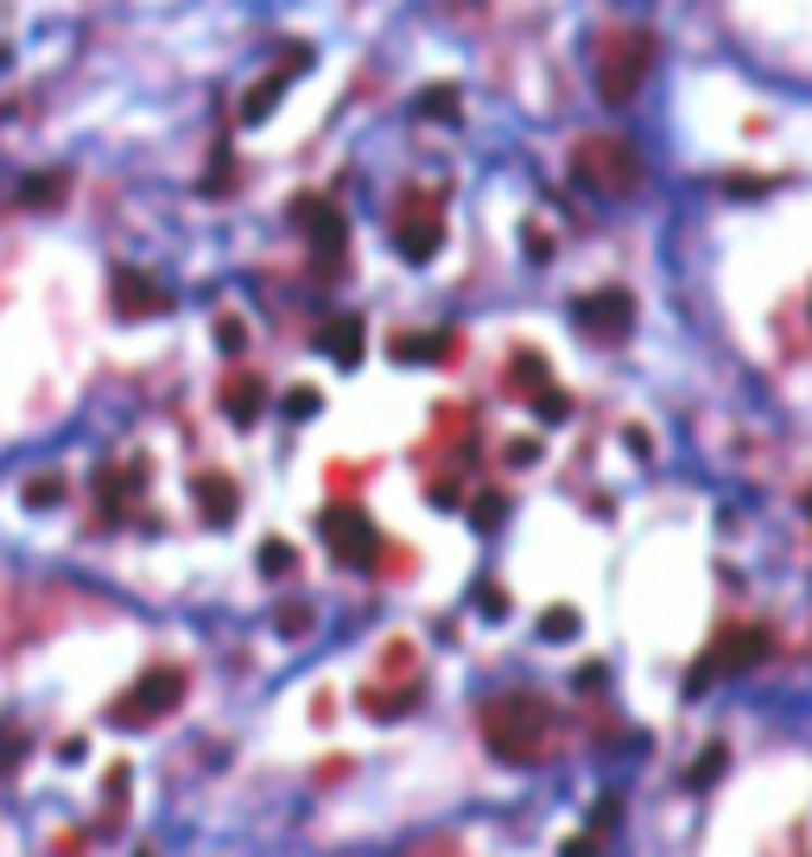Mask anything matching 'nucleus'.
I'll list each match as a JSON object with an SVG mask.
<instances>
[{
	"label": "nucleus",
	"mask_w": 812,
	"mask_h": 857,
	"mask_svg": "<svg viewBox=\"0 0 812 857\" xmlns=\"http://www.w3.org/2000/svg\"><path fill=\"white\" fill-rule=\"evenodd\" d=\"M482 737H489V756L527 769L553 749V706L540 693H502L482 706Z\"/></svg>",
	"instance_id": "f257e3e1"
},
{
	"label": "nucleus",
	"mask_w": 812,
	"mask_h": 857,
	"mask_svg": "<svg viewBox=\"0 0 812 857\" xmlns=\"http://www.w3.org/2000/svg\"><path fill=\"white\" fill-rule=\"evenodd\" d=\"M571 179L591 197H635L641 179H648V166H641L635 140H623V134H585L571 147Z\"/></svg>",
	"instance_id": "f03ea898"
},
{
	"label": "nucleus",
	"mask_w": 812,
	"mask_h": 857,
	"mask_svg": "<svg viewBox=\"0 0 812 857\" xmlns=\"http://www.w3.org/2000/svg\"><path fill=\"white\" fill-rule=\"evenodd\" d=\"M654 58H661V38L648 33V26H628L603 45V58H596V96L603 102H635L641 89H648V76H654Z\"/></svg>",
	"instance_id": "7ed1b4c3"
},
{
	"label": "nucleus",
	"mask_w": 812,
	"mask_h": 857,
	"mask_svg": "<svg viewBox=\"0 0 812 857\" xmlns=\"http://www.w3.org/2000/svg\"><path fill=\"white\" fill-rule=\"evenodd\" d=\"M768 654V629H755V623H737V629H724L711 648L699 654V668L686 680V693H704L711 680H730V673H749L755 661Z\"/></svg>",
	"instance_id": "20e7f679"
},
{
	"label": "nucleus",
	"mask_w": 812,
	"mask_h": 857,
	"mask_svg": "<svg viewBox=\"0 0 812 857\" xmlns=\"http://www.w3.org/2000/svg\"><path fill=\"white\" fill-rule=\"evenodd\" d=\"M394 248L406 261H432L444 248V197L439 191H406L401 217H394Z\"/></svg>",
	"instance_id": "39448f33"
},
{
	"label": "nucleus",
	"mask_w": 812,
	"mask_h": 857,
	"mask_svg": "<svg viewBox=\"0 0 812 857\" xmlns=\"http://www.w3.org/2000/svg\"><path fill=\"white\" fill-rule=\"evenodd\" d=\"M179 699H185V668H152V673H140V680L114 699L109 718L114 724H152V718H165Z\"/></svg>",
	"instance_id": "423d86ee"
},
{
	"label": "nucleus",
	"mask_w": 812,
	"mask_h": 857,
	"mask_svg": "<svg viewBox=\"0 0 812 857\" xmlns=\"http://www.w3.org/2000/svg\"><path fill=\"white\" fill-rule=\"evenodd\" d=\"M571 325L591 336V343H623V336L635 331V298H628L623 286H596V293H585L571 305Z\"/></svg>",
	"instance_id": "0eeeda50"
},
{
	"label": "nucleus",
	"mask_w": 812,
	"mask_h": 857,
	"mask_svg": "<svg viewBox=\"0 0 812 857\" xmlns=\"http://www.w3.org/2000/svg\"><path fill=\"white\" fill-rule=\"evenodd\" d=\"M318 527H324V547H331L343 565H369L374 553H381V534H374V522L356 502H331Z\"/></svg>",
	"instance_id": "6e6552de"
},
{
	"label": "nucleus",
	"mask_w": 812,
	"mask_h": 857,
	"mask_svg": "<svg viewBox=\"0 0 812 857\" xmlns=\"http://www.w3.org/2000/svg\"><path fill=\"white\" fill-rule=\"evenodd\" d=\"M293 223L311 235V248L324 255V267L343 261V235H349V229H343V210H336L331 197H298V204H293Z\"/></svg>",
	"instance_id": "1a4fd4ad"
},
{
	"label": "nucleus",
	"mask_w": 812,
	"mask_h": 857,
	"mask_svg": "<svg viewBox=\"0 0 812 857\" xmlns=\"http://www.w3.org/2000/svg\"><path fill=\"white\" fill-rule=\"evenodd\" d=\"M172 298H165V286L152 280V273H134V267H121L114 273V311L121 318H159Z\"/></svg>",
	"instance_id": "9d476101"
},
{
	"label": "nucleus",
	"mask_w": 812,
	"mask_h": 857,
	"mask_svg": "<svg viewBox=\"0 0 812 857\" xmlns=\"http://www.w3.org/2000/svg\"><path fill=\"white\" fill-rule=\"evenodd\" d=\"M305 64H311V51H286V64H280L273 76H260L255 89H248V102H242V121H267V114H273V102L286 96V76L305 71Z\"/></svg>",
	"instance_id": "9b49d317"
},
{
	"label": "nucleus",
	"mask_w": 812,
	"mask_h": 857,
	"mask_svg": "<svg viewBox=\"0 0 812 857\" xmlns=\"http://www.w3.org/2000/svg\"><path fill=\"white\" fill-rule=\"evenodd\" d=\"M235 509H242L235 483H229L222 470H204V477H197V515H204L210 527H229L235 522Z\"/></svg>",
	"instance_id": "f8f14e48"
},
{
	"label": "nucleus",
	"mask_w": 812,
	"mask_h": 857,
	"mask_svg": "<svg viewBox=\"0 0 812 857\" xmlns=\"http://www.w3.org/2000/svg\"><path fill=\"white\" fill-rule=\"evenodd\" d=\"M318 350L331 356L336 369H356V363H362V318H349V311L331 318V325L318 331Z\"/></svg>",
	"instance_id": "ddd939ff"
},
{
	"label": "nucleus",
	"mask_w": 812,
	"mask_h": 857,
	"mask_svg": "<svg viewBox=\"0 0 812 857\" xmlns=\"http://www.w3.org/2000/svg\"><path fill=\"white\" fill-rule=\"evenodd\" d=\"M260 407H267V381H260V375H229V388H222V413H229L235 426H255Z\"/></svg>",
	"instance_id": "4468645a"
},
{
	"label": "nucleus",
	"mask_w": 812,
	"mask_h": 857,
	"mask_svg": "<svg viewBox=\"0 0 812 857\" xmlns=\"http://www.w3.org/2000/svg\"><path fill=\"white\" fill-rule=\"evenodd\" d=\"M20 204L58 210V204H64V172H33V179H20Z\"/></svg>",
	"instance_id": "2eb2a0df"
},
{
	"label": "nucleus",
	"mask_w": 812,
	"mask_h": 857,
	"mask_svg": "<svg viewBox=\"0 0 812 857\" xmlns=\"http://www.w3.org/2000/svg\"><path fill=\"white\" fill-rule=\"evenodd\" d=\"M508 375H515V388H520V394L533 401V394L546 388V363H540V350H520L515 363H508Z\"/></svg>",
	"instance_id": "dca6fc26"
},
{
	"label": "nucleus",
	"mask_w": 812,
	"mask_h": 857,
	"mask_svg": "<svg viewBox=\"0 0 812 857\" xmlns=\"http://www.w3.org/2000/svg\"><path fill=\"white\" fill-rule=\"evenodd\" d=\"M444 350H451V336H401V343H394L401 363H439Z\"/></svg>",
	"instance_id": "f3484780"
},
{
	"label": "nucleus",
	"mask_w": 812,
	"mask_h": 857,
	"mask_svg": "<svg viewBox=\"0 0 812 857\" xmlns=\"http://www.w3.org/2000/svg\"><path fill=\"white\" fill-rule=\"evenodd\" d=\"M724 769H730V749H724V744H711V749L699 756V762H692V775H686V787H711L717 775H724Z\"/></svg>",
	"instance_id": "a211bd4d"
},
{
	"label": "nucleus",
	"mask_w": 812,
	"mask_h": 857,
	"mask_svg": "<svg viewBox=\"0 0 812 857\" xmlns=\"http://www.w3.org/2000/svg\"><path fill=\"white\" fill-rule=\"evenodd\" d=\"M64 502V477H33L26 483V509H58Z\"/></svg>",
	"instance_id": "6ab92c4d"
},
{
	"label": "nucleus",
	"mask_w": 812,
	"mask_h": 857,
	"mask_svg": "<svg viewBox=\"0 0 812 857\" xmlns=\"http://www.w3.org/2000/svg\"><path fill=\"white\" fill-rule=\"evenodd\" d=\"M540 635H546V641H571V635H578V610H546V616H540Z\"/></svg>",
	"instance_id": "aec40b11"
},
{
	"label": "nucleus",
	"mask_w": 812,
	"mask_h": 857,
	"mask_svg": "<svg viewBox=\"0 0 812 857\" xmlns=\"http://www.w3.org/2000/svg\"><path fill=\"white\" fill-rule=\"evenodd\" d=\"M533 413H540V419H565V413H571V401H565V388H553V381H546V388L533 394Z\"/></svg>",
	"instance_id": "412c9836"
},
{
	"label": "nucleus",
	"mask_w": 812,
	"mask_h": 857,
	"mask_svg": "<svg viewBox=\"0 0 812 857\" xmlns=\"http://www.w3.org/2000/svg\"><path fill=\"white\" fill-rule=\"evenodd\" d=\"M217 343L229 356H242V350H248V325H242V318H217Z\"/></svg>",
	"instance_id": "4be33fe9"
},
{
	"label": "nucleus",
	"mask_w": 812,
	"mask_h": 857,
	"mask_svg": "<svg viewBox=\"0 0 812 857\" xmlns=\"http://www.w3.org/2000/svg\"><path fill=\"white\" fill-rule=\"evenodd\" d=\"M260 572H273V578L293 572V547H286V540H267V547H260Z\"/></svg>",
	"instance_id": "5701e85b"
},
{
	"label": "nucleus",
	"mask_w": 812,
	"mask_h": 857,
	"mask_svg": "<svg viewBox=\"0 0 812 857\" xmlns=\"http://www.w3.org/2000/svg\"><path fill=\"white\" fill-rule=\"evenodd\" d=\"M286 413H293V419L318 413V388H293V394H286Z\"/></svg>",
	"instance_id": "b1692460"
},
{
	"label": "nucleus",
	"mask_w": 812,
	"mask_h": 857,
	"mask_svg": "<svg viewBox=\"0 0 812 857\" xmlns=\"http://www.w3.org/2000/svg\"><path fill=\"white\" fill-rule=\"evenodd\" d=\"M470 515H477V527H495V522H502V495L489 489V495H482V502L470 509Z\"/></svg>",
	"instance_id": "393cba45"
},
{
	"label": "nucleus",
	"mask_w": 812,
	"mask_h": 857,
	"mask_svg": "<svg viewBox=\"0 0 812 857\" xmlns=\"http://www.w3.org/2000/svg\"><path fill=\"white\" fill-rule=\"evenodd\" d=\"M527 255H533V261H546V255H553V242H546V229H527Z\"/></svg>",
	"instance_id": "a878e982"
},
{
	"label": "nucleus",
	"mask_w": 812,
	"mask_h": 857,
	"mask_svg": "<svg viewBox=\"0 0 812 857\" xmlns=\"http://www.w3.org/2000/svg\"><path fill=\"white\" fill-rule=\"evenodd\" d=\"M565 857H596V832H585V838H571V845H565Z\"/></svg>",
	"instance_id": "bb28decb"
},
{
	"label": "nucleus",
	"mask_w": 812,
	"mask_h": 857,
	"mask_svg": "<svg viewBox=\"0 0 812 857\" xmlns=\"http://www.w3.org/2000/svg\"><path fill=\"white\" fill-rule=\"evenodd\" d=\"M305 623H311L305 610H280V629H286V635H298V629H305Z\"/></svg>",
	"instance_id": "cd10ccee"
},
{
	"label": "nucleus",
	"mask_w": 812,
	"mask_h": 857,
	"mask_svg": "<svg viewBox=\"0 0 812 857\" xmlns=\"http://www.w3.org/2000/svg\"><path fill=\"white\" fill-rule=\"evenodd\" d=\"M426 114H451V96H444V83L432 89V96H426Z\"/></svg>",
	"instance_id": "c85d7f7f"
},
{
	"label": "nucleus",
	"mask_w": 812,
	"mask_h": 857,
	"mask_svg": "<svg viewBox=\"0 0 812 857\" xmlns=\"http://www.w3.org/2000/svg\"><path fill=\"white\" fill-rule=\"evenodd\" d=\"M807 522H812V489H807Z\"/></svg>",
	"instance_id": "c756f323"
},
{
	"label": "nucleus",
	"mask_w": 812,
	"mask_h": 857,
	"mask_svg": "<svg viewBox=\"0 0 812 857\" xmlns=\"http://www.w3.org/2000/svg\"><path fill=\"white\" fill-rule=\"evenodd\" d=\"M0 64H7V51H0Z\"/></svg>",
	"instance_id": "7c9ffc66"
}]
</instances>
